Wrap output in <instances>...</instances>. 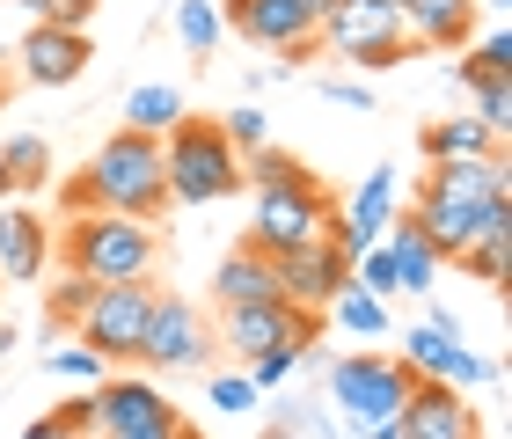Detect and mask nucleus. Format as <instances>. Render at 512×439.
<instances>
[{
    "label": "nucleus",
    "instance_id": "obj_2",
    "mask_svg": "<svg viewBox=\"0 0 512 439\" xmlns=\"http://www.w3.org/2000/svg\"><path fill=\"white\" fill-rule=\"evenodd\" d=\"M161 257L154 227L147 220H125V213H74L59 235V264L74 279H96V286H125V279H147Z\"/></svg>",
    "mask_w": 512,
    "mask_h": 439
},
{
    "label": "nucleus",
    "instance_id": "obj_32",
    "mask_svg": "<svg viewBox=\"0 0 512 439\" xmlns=\"http://www.w3.org/2000/svg\"><path fill=\"white\" fill-rule=\"evenodd\" d=\"M271 425L293 432V439H337L330 410H315V403H300V396H278V403H271Z\"/></svg>",
    "mask_w": 512,
    "mask_h": 439
},
{
    "label": "nucleus",
    "instance_id": "obj_13",
    "mask_svg": "<svg viewBox=\"0 0 512 439\" xmlns=\"http://www.w3.org/2000/svg\"><path fill=\"white\" fill-rule=\"evenodd\" d=\"M498 213H512V198H439V191H417L410 198V220L425 227V242L447 264H461V249H469Z\"/></svg>",
    "mask_w": 512,
    "mask_h": 439
},
{
    "label": "nucleus",
    "instance_id": "obj_15",
    "mask_svg": "<svg viewBox=\"0 0 512 439\" xmlns=\"http://www.w3.org/2000/svg\"><path fill=\"white\" fill-rule=\"evenodd\" d=\"M381 37H403L395 0H330L322 22H315V44H322V52H337L344 66H352L366 44H381Z\"/></svg>",
    "mask_w": 512,
    "mask_h": 439
},
{
    "label": "nucleus",
    "instance_id": "obj_33",
    "mask_svg": "<svg viewBox=\"0 0 512 439\" xmlns=\"http://www.w3.org/2000/svg\"><path fill=\"white\" fill-rule=\"evenodd\" d=\"M44 374H66V381H88V388H96L110 366L88 352V344H44Z\"/></svg>",
    "mask_w": 512,
    "mask_h": 439
},
{
    "label": "nucleus",
    "instance_id": "obj_14",
    "mask_svg": "<svg viewBox=\"0 0 512 439\" xmlns=\"http://www.w3.org/2000/svg\"><path fill=\"white\" fill-rule=\"evenodd\" d=\"M169 425H183V410L154 381H139V374H103L96 381V439L103 432H169Z\"/></svg>",
    "mask_w": 512,
    "mask_h": 439
},
{
    "label": "nucleus",
    "instance_id": "obj_9",
    "mask_svg": "<svg viewBox=\"0 0 512 439\" xmlns=\"http://www.w3.org/2000/svg\"><path fill=\"white\" fill-rule=\"evenodd\" d=\"M235 359H256L271 344H315L322 337V315L293 308V300H249V308H220V330H213Z\"/></svg>",
    "mask_w": 512,
    "mask_h": 439
},
{
    "label": "nucleus",
    "instance_id": "obj_39",
    "mask_svg": "<svg viewBox=\"0 0 512 439\" xmlns=\"http://www.w3.org/2000/svg\"><path fill=\"white\" fill-rule=\"evenodd\" d=\"M403 59H417V44H410V37H381V44H366V52H359L352 66H366V74H381V66H403Z\"/></svg>",
    "mask_w": 512,
    "mask_h": 439
},
{
    "label": "nucleus",
    "instance_id": "obj_7",
    "mask_svg": "<svg viewBox=\"0 0 512 439\" xmlns=\"http://www.w3.org/2000/svg\"><path fill=\"white\" fill-rule=\"evenodd\" d=\"M213 359H220L213 322H205V315L191 308V300L154 293L147 330H139V359H132V366H154V374H205Z\"/></svg>",
    "mask_w": 512,
    "mask_h": 439
},
{
    "label": "nucleus",
    "instance_id": "obj_44",
    "mask_svg": "<svg viewBox=\"0 0 512 439\" xmlns=\"http://www.w3.org/2000/svg\"><path fill=\"white\" fill-rule=\"evenodd\" d=\"M264 439H293V432H278V425H271V432H264Z\"/></svg>",
    "mask_w": 512,
    "mask_h": 439
},
{
    "label": "nucleus",
    "instance_id": "obj_35",
    "mask_svg": "<svg viewBox=\"0 0 512 439\" xmlns=\"http://www.w3.org/2000/svg\"><path fill=\"white\" fill-rule=\"evenodd\" d=\"M88 300H96V279H74V271H66V279L52 286V300H44V315H52V330H74Z\"/></svg>",
    "mask_w": 512,
    "mask_h": 439
},
{
    "label": "nucleus",
    "instance_id": "obj_37",
    "mask_svg": "<svg viewBox=\"0 0 512 439\" xmlns=\"http://www.w3.org/2000/svg\"><path fill=\"white\" fill-rule=\"evenodd\" d=\"M205 403H213L220 418H242V410H256L264 396H256V381H249V374H213V381H205Z\"/></svg>",
    "mask_w": 512,
    "mask_h": 439
},
{
    "label": "nucleus",
    "instance_id": "obj_29",
    "mask_svg": "<svg viewBox=\"0 0 512 439\" xmlns=\"http://www.w3.org/2000/svg\"><path fill=\"white\" fill-rule=\"evenodd\" d=\"M300 176H308V161L286 154V147H249L242 154V183L249 191H286V183H300Z\"/></svg>",
    "mask_w": 512,
    "mask_h": 439
},
{
    "label": "nucleus",
    "instance_id": "obj_5",
    "mask_svg": "<svg viewBox=\"0 0 512 439\" xmlns=\"http://www.w3.org/2000/svg\"><path fill=\"white\" fill-rule=\"evenodd\" d=\"M322 235H337V198L322 191L315 176L286 183V191H256L249 205V249H264V257H286V249H308Z\"/></svg>",
    "mask_w": 512,
    "mask_h": 439
},
{
    "label": "nucleus",
    "instance_id": "obj_12",
    "mask_svg": "<svg viewBox=\"0 0 512 439\" xmlns=\"http://www.w3.org/2000/svg\"><path fill=\"white\" fill-rule=\"evenodd\" d=\"M88 30H66V22H30L15 44H8V59H15V74L30 81V88H66V81H81L88 74Z\"/></svg>",
    "mask_w": 512,
    "mask_h": 439
},
{
    "label": "nucleus",
    "instance_id": "obj_26",
    "mask_svg": "<svg viewBox=\"0 0 512 439\" xmlns=\"http://www.w3.org/2000/svg\"><path fill=\"white\" fill-rule=\"evenodd\" d=\"M44 176H52V140L15 132V140L0 147V198H8V191H37Z\"/></svg>",
    "mask_w": 512,
    "mask_h": 439
},
{
    "label": "nucleus",
    "instance_id": "obj_16",
    "mask_svg": "<svg viewBox=\"0 0 512 439\" xmlns=\"http://www.w3.org/2000/svg\"><path fill=\"white\" fill-rule=\"evenodd\" d=\"M395 432H403V439H483L469 396L447 388V381H417L410 403L395 410Z\"/></svg>",
    "mask_w": 512,
    "mask_h": 439
},
{
    "label": "nucleus",
    "instance_id": "obj_31",
    "mask_svg": "<svg viewBox=\"0 0 512 439\" xmlns=\"http://www.w3.org/2000/svg\"><path fill=\"white\" fill-rule=\"evenodd\" d=\"M322 344V337H315ZM300 366H308V344H271V352H256V359H242V374L256 381V396H271V388H286Z\"/></svg>",
    "mask_w": 512,
    "mask_h": 439
},
{
    "label": "nucleus",
    "instance_id": "obj_43",
    "mask_svg": "<svg viewBox=\"0 0 512 439\" xmlns=\"http://www.w3.org/2000/svg\"><path fill=\"white\" fill-rule=\"evenodd\" d=\"M0 103H8V44H0Z\"/></svg>",
    "mask_w": 512,
    "mask_h": 439
},
{
    "label": "nucleus",
    "instance_id": "obj_20",
    "mask_svg": "<svg viewBox=\"0 0 512 439\" xmlns=\"http://www.w3.org/2000/svg\"><path fill=\"white\" fill-rule=\"evenodd\" d=\"M381 242H388V257H395V293H417V300H425V293L439 286V271H447V257L425 242V227H417L410 213H395Z\"/></svg>",
    "mask_w": 512,
    "mask_h": 439
},
{
    "label": "nucleus",
    "instance_id": "obj_41",
    "mask_svg": "<svg viewBox=\"0 0 512 439\" xmlns=\"http://www.w3.org/2000/svg\"><path fill=\"white\" fill-rule=\"evenodd\" d=\"M22 439H74V432H66V425H59V418H37V425H30V432H22Z\"/></svg>",
    "mask_w": 512,
    "mask_h": 439
},
{
    "label": "nucleus",
    "instance_id": "obj_17",
    "mask_svg": "<svg viewBox=\"0 0 512 439\" xmlns=\"http://www.w3.org/2000/svg\"><path fill=\"white\" fill-rule=\"evenodd\" d=\"M52 264V227L30 205H0V286H30Z\"/></svg>",
    "mask_w": 512,
    "mask_h": 439
},
{
    "label": "nucleus",
    "instance_id": "obj_19",
    "mask_svg": "<svg viewBox=\"0 0 512 439\" xmlns=\"http://www.w3.org/2000/svg\"><path fill=\"white\" fill-rule=\"evenodd\" d=\"M395 213H403V205H395V169H374V176H366L359 191H352V205H344L337 242L359 257V249H374V242L388 235V220H395Z\"/></svg>",
    "mask_w": 512,
    "mask_h": 439
},
{
    "label": "nucleus",
    "instance_id": "obj_42",
    "mask_svg": "<svg viewBox=\"0 0 512 439\" xmlns=\"http://www.w3.org/2000/svg\"><path fill=\"white\" fill-rule=\"evenodd\" d=\"M15 352V322H0V359H8Z\"/></svg>",
    "mask_w": 512,
    "mask_h": 439
},
{
    "label": "nucleus",
    "instance_id": "obj_21",
    "mask_svg": "<svg viewBox=\"0 0 512 439\" xmlns=\"http://www.w3.org/2000/svg\"><path fill=\"white\" fill-rule=\"evenodd\" d=\"M213 300L220 308H249V300H278V257H264V249H227L220 271H213Z\"/></svg>",
    "mask_w": 512,
    "mask_h": 439
},
{
    "label": "nucleus",
    "instance_id": "obj_25",
    "mask_svg": "<svg viewBox=\"0 0 512 439\" xmlns=\"http://www.w3.org/2000/svg\"><path fill=\"white\" fill-rule=\"evenodd\" d=\"M461 271L505 293V279H512V213H498V220L483 227V235H476L469 249H461Z\"/></svg>",
    "mask_w": 512,
    "mask_h": 439
},
{
    "label": "nucleus",
    "instance_id": "obj_30",
    "mask_svg": "<svg viewBox=\"0 0 512 439\" xmlns=\"http://www.w3.org/2000/svg\"><path fill=\"white\" fill-rule=\"evenodd\" d=\"M330 315L344 322V337H388V300H374L366 286H344L330 300Z\"/></svg>",
    "mask_w": 512,
    "mask_h": 439
},
{
    "label": "nucleus",
    "instance_id": "obj_11",
    "mask_svg": "<svg viewBox=\"0 0 512 439\" xmlns=\"http://www.w3.org/2000/svg\"><path fill=\"white\" fill-rule=\"evenodd\" d=\"M227 30H242L249 44H271V59H286V66H300L308 52H322L315 44V8H300V0H227Z\"/></svg>",
    "mask_w": 512,
    "mask_h": 439
},
{
    "label": "nucleus",
    "instance_id": "obj_3",
    "mask_svg": "<svg viewBox=\"0 0 512 439\" xmlns=\"http://www.w3.org/2000/svg\"><path fill=\"white\" fill-rule=\"evenodd\" d=\"M161 176H169L176 205H220V198L242 191V154L227 147L220 118H183L161 140Z\"/></svg>",
    "mask_w": 512,
    "mask_h": 439
},
{
    "label": "nucleus",
    "instance_id": "obj_10",
    "mask_svg": "<svg viewBox=\"0 0 512 439\" xmlns=\"http://www.w3.org/2000/svg\"><path fill=\"white\" fill-rule=\"evenodd\" d=\"M344 286H352V249H344L337 235L278 257V300H293V308H308V315H330V300Z\"/></svg>",
    "mask_w": 512,
    "mask_h": 439
},
{
    "label": "nucleus",
    "instance_id": "obj_38",
    "mask_svg": "<svg viewBox=\"0 0 512 439\" xmlns=\"http://www.w3.org/2000/svg\"><path fill=\"white\" fill-rule=\"evenodd\" d=\"M52 418H59L66 432H74V439H96V388H88V396H66V403L52 410Z\"/></svg>",
    "mask_w": 512,
    "mask_h": 439
},
{
    "label": "nucleus",
    "instance_id": "obj_6",
    "mask_svg": "<svg viewBox=\"0 0 512 439\" xmlns=\"http://www.w3.org/2000/svg\"><path fill=\"white\" fill-rule=\"evenodd\" d=\"M410 366L417 381H447V388H498V359H483L461 344V315L447 308H425V322H410L403 330V352H395Z\"/></svg>",
    "mask_w": 512,
    "mask_h": 439
},
{
    "label": "nucleus",
    "instance_id": "obj_8",
    "mask_svg": "<svg viewBox=\"0 0 512 439\" xmlns=\"http://www.w3.org/2000/svg\"><path fill=\"white\" fill-rule=\"evenodd\" d=\"M154 308V279H125V286H96V300L74 322V344H88L103 366H132L139 359V330Z\"/></svg>",
    "mask_w": 512,
    "mask_h": 439
},
{
    "label": "nucleus",
    "instance_id": "obj_1",
    "mask_svg": "<svg viewBox=\"0 0 512 439\" xmlns=\"http://www.w3.org/2000/svg\"><path fill=\"white\" fill-rule=\"evenodd\" d=\"M66 220L74 213H125V220H154L161 205H169V176H161V140L147 132H110L103 154L88 161V169L59 191Z\"/></svg>",
    "mask_w": 512,
    "mask_h": 439
},
{
    "label": "nucleus",
    "instance_id": "obj_23",
    "mask_svg": "<svg viewBox=\"0 0 512 439\" xmlns=\"http://www.w3.org/2000/svg\"><path fill=\"white\" fill-rule=\"evenodd\" d=\"M191 118V96L176 81H139L125 96V132H147V140H169V132Z\"/></svg>",
    "mask_w": 512,
    "mask_h": 439
},
{
    "label": "nucleus",
    "instance_id": "obj_27",
    "mask_svg": "<svg viewBox=\"0 0 512 439\" xmlns=\"http://www.w3.org/2000/svg\"><path fill=\"white\" fill-rule=\"evenodd\" d=\"M447 74L469 88V96H476V118L505 140V125H512V74H476V66H461V52L447 59Z\"/></svg>",
    "mask_w": 512,
    "mask_h": 439
},
{
    "label": "nucleus",
    "instance_id": "obj_36",
    "mask_svg": "<svg viewBox=\"0 0 512 439\" xmlns=\"http://www.w3.org/2000/svg\"><path fill=\"white\" fill-rule=\"evenodd\" d=\"M220 132H227V147H235V154H249V147H271V118H264L256 103H235V110L220 118Z\"/></svg>",
    "mask_w": 512,
    "mask_h": 439
},
{
    "label": "nucleus",
    "instance_id": "obj_45",
    "mask_svg": "<svg viewBox=\"0 0 512 439\" xmlns=\"http://www.w3.org/2000/svg\"><path fill=\"white\" fill-rule=\"evenodd\" d=\"M491 8H498V15H505V8H512V0H491Z\"/></svg>",
    "mask_w": 512,
    "mask_h": 439
},
{
    "label": "nucleus",
    "instance_id": "obj_4",
    "mask_svg": "<svg viewBox=\"0 0 512 439\" xmlns=\"http://www.w3.org/2000/svg\"><path fill=\"white\" fill-rule=\"evenodd\" d=\"M410 388H417V374L395 352H344L337 366H330V410L352 432H374V425H388L395 410L410 403Z\"/></svg>",
    "mask_w": 512,
    "mask_h": 439
},
{
    "label": "nucleus",
    "instance_id": "obj_18",
    "mask_svg": "<svg viewBox=\"0 0 512 439\" xmlns=\"http://www.w3.org/2000/svg\"><path fill=\"white\" fill-rule=\"evenodd\" d=\"M395 15H403V37L417 52H425V44L454 52V44L476 37V0H395Z\"/></svg>",
    "mask_w": 512,
    "mask_h": 439
},
{
    "label": "nucleus",
    "instance_id": "obj_46",
    "mask_svg": "<svg viewBox=\"0 0 512 439\" xmlns=\"http://www.w3.org/2000/svg\"><path fill=\"white\" fill-rule=\"evenodd\" d=\"M176 439H198V432H191V425H183V432H176Z\"/></svg>",
    "mask_w": 512,
    "mask_h": 439
},
{
    "label": "nucleus",
    "instance_id": "obj_24",
    "mask_svg": "<svg viewBox=\"0 0 512 439\" xmlns=\"http://www.w3.org/2000/svg\"><path fill=\"white\" fill-rule=\"evenodd\" d=\"M498 147L505 140L476 118V110H454V118L425 125V161H476V154H498Z\"/></svg>",
    "mask_w": 512,
    "mask_h": 439
},
{
    "label": "nucleus",
    "instance_id": "obj_34",
    "mask_svg": "<svg viewBox=\"0 0 512 439\" xmlns=\"http://www.w3.org/2000/svg\"><path fill=\"white\" fill-rule=\"evenodd\" d=\"M461 66H476V74H512V30L498 22V30H483L461 44Z\"/></svg>",
    "mask_w": 512,
    "mask_h": 439
},
{
    "label": "nucleus",
    "instance_id": "obj_40",
    "mask_svg": "<svg viewBox=\"0 0 512 439\" xmlns=\"http://www.w3.org/2000/svg\"><path fill=\"white\" fill-rule=\"evenodd\" d=\"M322 96H330V103H344V110H374V88H366V81H330Z\"/></svg>",
    "mask_w": 512,
    "mask_h": 439
},
{
    "label": "nucleus",
    "instance_id": "obj_28",
    "mask_svg": "<svg viewBox=\"0 0 512 439\" xmlns=\"http://www.w3.org/2000/svg\"><path fill=\"white\" fill-rule=\"evenodd\" d=\"M220 37H227L220 0H176V44H183L191 59H213V52H220Z\"/></svg>",
    "mask_w": 512,
    "mask_h": 439
},
{
    "label": "nucleus",
    "instance_id": "obj_22",
    "mask_svg": "<svg viewBox=\"0 0 512 439\" xmlns=\"http://www.w3.org/2000/svg\"><path fill=\"white\" fill-rule=\"evenodd\" d=\"M425 191H439V198H512L505 147H498V154H476V161H432V169H425Z\"/></svg>",
    "mask_w": 512,
    "mask_h": 439
}]
</instances>
